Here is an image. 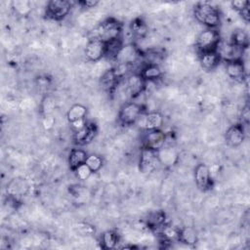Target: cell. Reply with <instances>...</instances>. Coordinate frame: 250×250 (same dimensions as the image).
<instances>
[{"label": "cell", "instance_id": "cell-39", "mask_svg": "<svg viewBox=\"0 0 250 250\" xmlns=\"http://www.w3.org/2000/svg\"><path fill=\"white\" fill-rule=\"evenodd\" d=\"M249 108L248 106H245L243 109H242V112H241V119H242V122L248 124L249 122Z\"/></svg>", "mask_w": 250, "mask_h": 250}, {"label": "cell", "instance_id": "cell-30", "mask_svg": "<svg viewBox=\"0 0 250 250\" xmlns=\"http://www.w3.org/2000/svg\"><path fill=\"white\" fill-rule=\"evenodd\" d=\"M85 163L87 164V166L91 169V171L93 173H96L103 167L104 160L98 154H89L86 158Z\"/></svg>", "mask_w": 250, "mask_h": 250}, {"label": "cell", "instance_id": "cell-7", "mask_svg": "<svg viewBox=\"0 0 250 250\" xmlns=\"http://www.w3.org/2000/svg\"><path fill=\"white\" fill-rule=\"evenodd\" d=\"M136 123L146 131L157 130L160 129L163 124V116L158 111L143 112Z\"/></svg>", "mask_w": 250, "mask_h": 250}, {"label": "cell", "instance_id": "cell-14", "mask_svg": "<svg viewBox=\"0 0 250 250\" xmlns=\"http://www.w3.org/2000/svg\"><path fill=\"white\" fill-rule=\"evenodd\" d=\"M146 81L140 73H132L127 77L126 85L132 98H136L146 90Z\"/></svg>", "mask_w": 250, "mask_h": 250}, {"label": "cell", "instance_id": "cell-24", "mask_svg": "<svg viewBox=\"0 0 250 250\" xmlns=\"http://www.w3.org/2000/svg\"><path fill=\"white\" fill-rule=\"evenodd\" d=\"M165 224V214L161 211L152 212L148 215L146 220V225L147 229H158Z\"/></svg>", "mask_w": 250, "mask_h": 250}, {"label": "cell", "instance_id": "cell-2", "mask_svg": "<svg viewBox=\"0 0 250 250\" xmlns=\"http://www.w3.org/2000/svg\"><path fill=\"white\" fill-rule=\"evenodd\" d=\"M122 24L115 19H106L97 28L96 35L94 38L100 39L103 42H107L109 40L121 37Z\"/></svg>", "mask_w": 250, "mask_h": 250}, {"label": "cell", "instance_id": "cell-9", "mask_svg": "<svg viewBox=\"0 0 250 250\" xmlns=\"http://www.w3.org/2000/svg\"><path fill=\"white\" fill-rule=\"evenodd\" d=\"M166 142V134L160 129L146 131L143 138V147L158 150L164 146Z\"/></svg>", "mask_w": 250, "mask_h": 250}, {"label": "cell", "instance_id": "cell-26", "mask_svg": "<svg viewBox=\"0 0 250 250\" xmlns=\"http://www.w3.org/2000/svg\"><path fill=\"white\" fill-rule=\"evenodd\" d=\"M86 114H87V107L83 104H73L69 108V110L66 113V117H67L68 122L71 123L75 120L85 118Z\"/></svg>", "mask_w": 250, "mask_h": 250}, {"label": "cell", "instance_id": "cell-40", "mask_svg": "<svg viewBox=\"0 0 250 250\" xmlns=\"http://www.w3.org/2000/svg\"><path fill=\"white\" fill-rule=\"evenodd\" d=\"M239 14L241 15V17L246 21H249L250 20V14H249V6L246 7L245 9H243L241 12H239Z\"/></svg>", "mask_w": 250, "mask_h": 250}, {"label": "cell", "instance_id": "cell-34", "mask_svg": "<svg viewBox=\"0 0 250 250\" xmlns=\"http://www.w3.org/2000/svg\"><path fill=\"white\" fill-rule=\"evenodd\" d=\"M75 229L81 233V235H92L95 233V228L88 223H78L75 225Z\"/></svg>", "mask_w": 250, "mask_h": 250}, {"label": "cell", "instance_id": "cell-33", "mask_svg": "<svg viewBox=\"0 0 250 250\" xmlns=\"http://www.w3.org/2000/svg\"><path fill=\"white\" fill-rule=\"evenodd\" d=\"M76 175V177L79 179V180H82V181H85L87 180L91 175H92V171L91 169L87 166L86 163L84 164H81L80 166H78L74 171H73Z\"/></svg>", "mask_w": 250, "mask_h": 250}, {"label": "cell", "instance_id": "cell-20", "mask_svg": "<svg viewBox=\"0 0 250 250\" xmlns=\"http://www.w3.org/2000/svg\"><path fill=\"white\" fill-rule=\"evenodd\" d=\"M120 78L117 77V75L115 74L113 68L107 69L101 77V85L103 87L104 90L107 91V92H112L115 87L117 86L118 80Z\"/></svg>", "mask_w": 250, "mask_h": 250}, {"label": "cell", "instance_id": "cell-27", "mask_svg": "<svg viewBox=\"0 0 250 250\" xmlns=\"http://www.w3.org/2000/svg\"><path fill=\"white\" fill-rule=\"evenodd\" d=\"M130 28L132 33L138 37H144L147 33V25L140 18H136L132 21L130 24Z\"/></svg>", "mask_w": 250, "mask_h": 250}, {"label": "cell", "instance_id": "cell-32", "mask_svg": "<svg viewBox=\"0 0 250 250\" xmlns=\"http://www.w3.org/2000/svg\"><path fill=\"white\" fill-rule=\"evenodd\" d=\"M13 7L15 11L20 14L21 16L27 15L30 11V6L27 1H22V0H18L13 2Z\"/></svg>", "mask_w": 250, "mask_h": 250}, {"label": "cell", "instance_id": "cell-1", "mask_svg": "<svg viewBox=\"0 0 250 250\" xmlns=\"http://www.w3.org/2000/svg\"><path fill=\"white\" fill-rule=\"evenodd\" d=\"M195 19L208 28H216L221 22L219 10L208 2H199L194 6Z\"/></svg>", "mask_w": 250, "mask_h": 250}, {"label": "cell", "instance_id": "cell-13", "mask_svg": "<svg viewBox=\"0 0 250 250\" xmlns=\"http://www.w3.org/2000/svg\"><path fill=\"white\" fill-rule=\"evenodd\" d=\"M85 56L90 62H98L104 57V42L100 39L92 38L85 48Z\"/></svg>", "mask_w": 250, "mask_h": 250}, {"label": "cell", "instance_id": "cell-17", "mask_svg": "<svg viewBox=\"0 0 250 250\" xmlns=\"http://www.w3.org/2000/svg\"><path fill=\"white\" fill-rule=\"evenodd\" d=\"M228 75L237 81H242L245 78V67L243 61L227 62L226 65Z\"/></svg>", "mask_w": 250, "mask_h": 250}, {"label": "cell", "instance_id": "cell-18", "mask_svg": "<svg viewBox=\"0 0 250 250\" xmlns=\"http://www.w3.org/2000/svg\"><path fill=\"white\" fill-rule=\"evenodd\" d=\"M199 62L204 69L212 70L219 64V62H221V58L218 55V53L215 50H213L199 53Z\"/></svg>", "mask_w": 250, "mask_h": 250}, {"label": "cell", "instance_id": "cell-31", "mask_svg": "<svg viewBox=\"0 0 250 250\" xmlns=\"http://www.w3.org/2000/svg\"><path fill=\"white\" fill-rule=\"evenodd\" d=\"M231 43L240 46L242 48L248 47V36L242 29H237L233 31L231 35Z\"/></svg>", "mask_w": 250, "mask_h": 250}, {"label": "cell", "instance_id": "cell-12", "mask_svg": "<svg viewBox=\"0 0 250 250\" xmlns=\"http://www.w3.org/2000/svg\"><path fill=\"white\" fill-rule=\"evenodd\" d=\"M139 57H140V54L138 49L135 47V45L126 44V45H123L122 48L120 49L119 53L115 58V61L117 63H120V64L131 65L137 62Z\"/></svg>", "mask_w": 250, "mask_h": 250}, {"label": "cell", "instance_id": "cell-21", "mask_svg": "<svg viewBox=\"0 0 250 250\" xmlns=\"http://www.w3.org/2000/svg\"><path fill=\"white\" fill-rule=\"evenodd\" d=\"M88 154L85 150L81 148H73L70 150L68 155V165L69 168L74 171L78 166L84 164Z\"/></svg>", "mask_w": 250, "mask_h": 250}, {"label": "cell", "instance_id": "cell-4", "mask_svg": "<svg viewBox=\"0 0 250 250\" xmlns=\"http://www.w3.org/2000/svg\"><path fill=\"white\" fill-rule=\"evenodd\" d=\"M245 49L246 48H242L231 42H226L221 39L215 51L220 56L221 60H224L226 62H230V61H242V57Z\"/></svg>", "mask_w": 250, "mask_h": 250}, {"label": "cell", "instance_id": "cell-19", "mask_svg": "<svg viewBox=\"0 0 250 250\" xmlns=\"http://www.w3.org/2000/svg\"><path fill=\"white\" fill-rule=\"evenodd\" d=\"M140 74L142 75V77L145 79V81H149V82H153L156 79L160 78L162 75V71L161 68L158 64H154V63H146L143 69L141 70Z\"/></svg>", "mask_w": 250, "mask_h": 250}, {"label": "cell", "instance_id": "cell-28", "mask_svg": "<svg viewBox=\"0 0 250 250\" xmlns=\"http://www.w3.org/2000/svg\"><path fill=\"white\" fill-rule=\"evenodd\" d=\"M160 234L163 238V240H166L168 242L178 240L179 241V229L171 227L166 226L165 224L160 228Z\"/></svg>", "mask_w": 250, "mask_h": 250}, {"label": "cell", "instance_id": "cell-25", "mask_svg": "<svg viewBox=\"0 0 250 250\" xmlns=\"http://www.w3.org/2000/svg\"><path fill=\"white\" fill-rule=\"evenodd\" d=\"M179 241L188 245L195 244L197 242L196 231L189 227H186L179 229Z\"/></svg>", "mask_w": 250, "mask_h": 250}, {"label": "cell", "instance_id": "cell-35", "mask_svg": "<svg viewBox=\"0 0 250 250\" xmlns=\"http://www.w3.org/2000/svg\"><path fill=\"white\" fill-rule=\"evenodd\" d=\"M231 7L236 10L238 13L241 12L243 9H245L246 7H248L250 5L249 1H244V0H236V1H232L231 3Z\"/></svg>", "mask_w": 250, "mask_h": 250}, {"label": "cell", "instance_id": "cell-3", "mask_svg": "<svg viewBox=\"0 0 250 250\" xmlns=\"http://www.w3.org/2000/svg\"><path fill=\"white\" fill-rule=\"evenodd\" d=\"M220 40V34L215 28H207L198 34L195 46L199 53L213 51L216 49Z\"/></svg>", "mask_w": 250, "mask_h": 250}, {"label": "cell", "instance_id": "cell-5", "mask_svg": "<svg viewBox=\"0 0 250 250\" xmlns=\"http://www.w3.org/2000/svg\"><path fill=\"white\" fill-rule=\"evenodd\" d=\"M144 112L143 106L135 102L125 103L119 109L118 120L122 125H132L137 122L141 114Z\"/></svg>", "mask_w": 250, "mask_h": 250}, {"label": "cell", "instance_id": "cell-11", "mask_svg": "<svg viewBox=\"0 0 250 250\" xmlns=\"http://www.w3.org/2000/svg\"><path fill=\"white\" fill-rule=\"evenodd\" d=\"M158 162L157 150L143 147L140 155V170L143 173L151 172Z\"/></svg>", "mask_w": 250, "mask_h": 250}, {"label": "cell", "instance_id": "cell-37", "mask_svg": "<svg viewBox=\"0 0 250 250\" xmlns=\"http://www.w3.org/2000/svg\"><path fill=\"white\" fill-rule=\"evenodd\" d=\"M54 122H55V120L51 115H46L43 118V127L45 129H50V128L53 127Z\"/></svg>", "mask_w": 250, "mask_h": 250}, {"label": "cell", "instance_id": "cell-23", "mask_svg": "<svg viewBox=\"0 0 250 250\" xmlns=\"http://www.w3.org/2000/svg\"><path fill=\"white\" fill-rule=\"evenodd\" d=\"M119 242V234L113 229L104 231L101 236V243L104 249H113Z\"/></svg>", "mask_w": 250, "mask_h": 250}, {"label": "cell", "instance_id": "cell-36", "mask_svg": "<svg viewBox=\"0 0 250 250\" xmlns=\"http://www.w3.org/2000/svg\"><path fill=\"white\" fill-rule=\"evenodd\" d=\"M86 123H87V121L85 120V118H81V119H78V120H75V121L71 122L70 126L75 132V131H78V130L82 129L86 125Z\"/></svg>", "mask_w": 250, "mask_h": 250}, {"label": "cell", "instance_id": "cell-22", "mask_svg": "<svg viewBox=\"0 0 250 250\" xmlns=\"http://www.w3.org/2000/svg\"><path fill=\"white\" fill-rule=\"evenodd\" d=\"M122 46H123V41L121 37L104 42V56L108 59L115 60Z\"/></svg>", "mask_w": 250, "mask_h": 250}, {"label": "cell", "instance_id": "cell-29", "mask_svg": "<svg viewBox=\"0 0 250 250\" xmlns=\"http://www.w3.org/2000/svg\"><path fill=\"white\" fill-rule=\"evenodd\" d=\"M56 107L55 100L51 96H45L40 104V110L43 116L51 115Z\"/></svg>", "mask_w": 250, "mask_h": 250}, {"label": "cell", "instance_id": "cell-38", "mask_svg": "<svg viewBox=\"0 0 250 250\" xmlns=\"http://www.w3.org/2000/svg\"><path fill=\"white\" fill-rule=\"evenodd\" d=\"M83 8H94L95 6H97L99 4V1L97 0H84V1H80L79 2Z\"/></svg>", "mask_w": 250, "mask_h": 250}, {"label": "cell", "instance_id": "cell-10", "mask_svg": "<svg viewBox=\"0 0 250 250\" xmlns=\"http://www.w3.org/2000/svg\"><path fill=\"white\" fill-rule=\"evenodd\" d=\"M194 179L197 188L202 191H206L212 187V175L206 164L199 163L195 167Z\"/></svg>", "mask_w": 250, "mask_h": 250}, {"label": "cell", "instance_id": "cell-16", "mask_svg": "<svg viewBox=\"0 0 250 250\" xmlns=\"http://www.w3.org/2000/svg\"><path fill=\"white\" fill-rule=\"evenodd\" d=\"M158 162L164 166H173L178 160V152L172 146H162L157 150Z\"/></svg>", "mask_w": 250, "mask_h": 250}, {"label": "cell", "instance_id": "cell-8", "mask_svg": "<svg viewBox=\"0 0 250 250\" xmlns=\"http://www.w3.org/2000/svg\"><path fill=\"white\" fill-rule=\"evenodd\" d=\"M98 133V128L96 123L93 121H87L86 125L78 130L75 131L73 134V141L78 146H85L90 144Z\"/></svg>", "mask_w": 250, "mask_h": 250}, {"label": "cell", "instance_id": "cell-6", "mask_svg": "<svg viewBox=\"0 0 250 250\" xmlns=\"http://www.w3.org/2000/svg\"><path fill=\"white\" fill-rule=\"evenodd\" d=\"M73 2L67 0H52L48 2L46 16L55 21L64 19L72 8Z\"/></svg>", "mask_w": 250, "mask_h": 250}, {"label": "cell", "instance_id": "cell-15", "mask_svg": "<svg viewBox=\"0 0 250 250\" xmlns=\"http://www.w3.org/2000/svg\"><path fill=\"white\" fill-rule=\"evenodd\" d=\"M245 138V132L243 125L240 124H235L230 126L226 134V141L229 146H240Z\"/></svg>", "mask_w": 250, "mask_h": 250}]
</instances>
